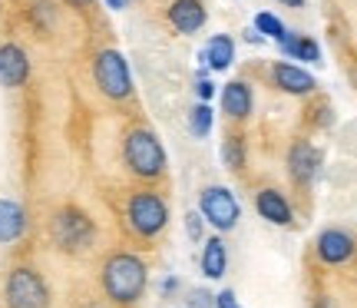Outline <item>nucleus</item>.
<instances>
[{
	"label": "nucleus",
	"instance_id": "1",
	"mask_svg": "<svg viewBox=\"0 0 357 308\" xmlns=\"http://www.w3.org/2000/svg\"><path fill=\"white\" fill-rule=\"evenodd\" d=\"M102 292L116 305H132L146 292V262L132 252H116L102 265Z\"/></svg>",
	"mask_w": 357,
	"mask_h": 308
},
{
	"label": "nucleus",
	"instance_id": "2",
	"mask_svg": "<svg viewBox=\"0 0 357 308\" xmlns=\"http://www.w3.org/2000/svg\"><path fill=\"white\" fill-rule=\"evenodd\" d=\"M123 159H126L129 173L146 182H155L166 176V149H162L159 136L146 126H136L126 133V140H123Z\"/></svg>",
	"mask_w": 357,
	"mask_h": 308
},
{
	"label": "nucleus",
	"instance_id": "3",
	"mask_svg": "<svg viewBox=\"0 0 357 308\" xmlns=\"http://www.w3.org/2000/svg\"><path fill=\"white\" fill-rule=\"evenodd\" d=\"M126 222H129V229L136 232V235H142V239L159 235L169 222L166 199L159 193H153V189H136L126 203Z\"/></svg>",
	"mask_w": 357,
	"mask_h": 308
},
{
	"label": "nucleus",
	"instance_id": "4",
	"mask_svg": "<svg viewBox=\"0 0 357 308\" xmlns=\"http://www.w3.org/2000/svg\"><path fill=\"white\" fill-rule=\"evenodd\" d=\"M53 242H56V249H63V252H70V256H79V252H86L89 245H93V235H96V229H93V219L83 212V209H77V205H66V209H60L56 216H53Z\"/></svg>",
	"mask_w": 357,
	"mask_h": 308
},
{
	"label": "nucleus",
	"instance_id": "5",
	"mask_svg": "<svg viewBox=\"0 0 357 308\" xmlns=\"http://www.w3.org/2000/svg\"><path fill=\"white\" fill-rule=\"evenodd\" d=\"M93 80L100 87L102 96L109 100H129L132 96V77H129V64L119 50H100L93 57Z\"/></svg>",
	"mask_w": 357,
	"mask_h": 308
},
{
	"label": "nucleus",
	"instance_id": "6",
	"mask_svg": "<svg viewBox=\"0 0 357 308\" xmlns=\"http://www.w3.org/2000/svg\"><path fill=\"white\" fill-rule=\"evenodd\" d=\"M3 298L10 308H50V288L43 282V275L30 265H17L7 275Z\"/></svg>",
	"mask_w": 357,
	"mask_h": 308
},
{
	"label": "nucleus",
	"instance_id": "7",
	"mask_svg": "<svg viewBox=\"0 0 357 308\" xmlns=\"http://www.w3.org/2000/svg\"><path fill=\"white\" fill-rule=\"evenodd\" d=\"M199 212H202L205 222L215 226L218 232L235 229V222L242 216L235 193L225 189V186H208V189H202V196H199Z\"/></svg>",
	"mask_w": 357,
	"mask_h": 308
},
{
	"label": "nucleus",
	"instance_id": "8",
	"mask_svg": "<svg viewBox=\"0 0 357 308\" xmlns=\"http://www.w3.org/2000/svg\"><path fill=\"white\" fill-rule=\"evenodd\" d=\"M30 80V57H26L24 47L17 43H3L0 47V87L7 90H17Z\"/></svg>",
	"mask_w": 357,
	"mask_h": 308
},
{
	"label": "nucleus",
	"instance_id": "9",
	"mask_svg": "<svg viewBox=\"0 0 357 308\" xmlns=\"http://www.w3.org/2000/svg\"><path fill=\"white\" fill-rule=\"evenodd\" d=\"M169 24L176 27V34H195V30H202L205 20H208V10H205L202 0H172L169 3Z\"/></svg>",
	"mask_w": 357,
	"mask_h": 308
},
{
	"label": "nucleus",
	"instance_id": "10",
	"mask_svg": "<svg viewBox=\"0 0 357 308\" xmlns=\"http://www.w3.org/2000/svg\"><path fill=\"white\" fill-rule=\"evenodd\" d=\"M318 166H321V153L311 146V142H294L291 153H288V173H291V179L298 186H307V182H314L318 176Z\"/></svg>",
	"mask_w": 357,
	"mask_h": 308
},
{
	"label": "nucleus",
	"instance_id": "11",
	"mask_svg": "<svg viewBox=\"0 0 357 308\" xmlns=\"http://www.w3.org/2000/svg\"><path fill=\"white\" fill-rule=\"evenodd\" d=\"M271 80H275V87L284 93H291V96H307V93H314V87H318V80L311 77L307 70H301V66L294 64H275L271 66Z\"/></svg>",
	"mask_w": 357,
	"mask_h": 308
},
{
	"label": "nucleus",
	"instance_id": "12",
	"mask_svg": "<svg viewBox=\"0 0 357 308\" xmlns=\"http://www.w3.org/2000/svg\"><path fill=\"white\" fill-rule=\"evenodd\" d=\"M354 239L347 235L344 229H324L318 235V256L321 262H328V265H341L347 258L354 256Z\"/></svg>",
	"mask_w": 357,
	"mask_h": 308
},
{
	"label": "nucleus",
	"instance_id": "13",
	"mask_svg": "<svg viewBox=\"0 0 357 308\" xmlns=\"http://www.w3.org/2000/svg\"><path fill=\"white\" fill-rule=\"evenodd\" d=\"M218 100H222V113L229 116V119H245V116L252 113V103H255V96H252V87H248V83H242V80H231V83H225V87H222Z\"/></svg>",
	"mask_w": 357,
	"mask_h": 308
},
{
	"label": "nucleus",
	"instance_id": "14",
	"mask_svg": "<svg viewBox=\"0 0 357 308\" xmlns=\"http://www.w3.org/2000/svg\"><path fill=\"white\" fill-rule=\"evenodd\" d=\"M255 209L258 216L268 219L271 226H291V205L278 189H261L255 196Z\"/></svg>",
	"mask_w": 357,
	"mask_h": 308
},
{
	"label": "nucleus",
	"instance_id": "15",
	"mask_svg": "<svg viewBox=\"0 0 357 308\" xmlns=\"http://www.w3.org/2000/svg\"><path fill=\"white\" fill-rule=\"evenodd\" d=\"M199 60H202L208 70H229L235 64V40L229 34H215V37L205 43V50L199 53Z\"/></svg>",
	"mask_w": 357,
	"mask_h": 308
},
{
	"label": "nucleus",
	"instance_id": "16",
	"mask_svg": "<svg viewBox=\"0 0 357 308\" xmlns=\"http://www.w3.org/2000/svg\"><path fill=\"white\" fill-rule=\"evenodd\" d=\"M26 229V212L13 199H0V245L17 242Z\"/></svg>",
	"mask_w": 357,
	"mask_h": 308
},
{
	"label": "nucleus",
	"instance_id": "17",
	"mask_svg": "<svg viewBox=\"0 0 357 308\" xmlns=\"http://www.w3.org/2000/svg\"><path fill=\"white\" fill-rule=\"evenodd\" d=\"M281 47V53L284 57H291V60H307V64H321V47H318V40H311L305 37V34H284L281 40H275Z\"/></svg>",
	"mask_w": 357,
	"mask_h": 308
},
{
	"label": "nucleus",
	"instance_id": "18",
	"mask_svg": "<svg viewBox=\"0 0 357 308\" xmlns=\"http://www.w3.org/2000/svg\"><path fill=\"white\" fill-rule=\"evenodd\" d=\"M225 269H229V252H225V242L215 235L202 245V272L208 279H222Z\"/></svg>",
	"mask_w": 357,
	"mask_h": 308
},
{
	"label": "nucleus",
	"instance_id": "19",
	"mask_svg": "<svg viewBox=\"0 0 357 308\" xmlns=\"http://www.w3.org/2000/svg\"><path fill=\"white\" fill-rule=\"evenodd\" d=\"M212 123H215V113H212V106L199 100L195 106H192V113H189V129H192V136H199V140H202V136H208V133H212Z\"/></svg>",
	"mask_w": 357,
	"mask_h": 308
},
{
	"label": "nucleus",
	"instance_id": "20",
	"mask_svg": "<svg viewBox=\"0 0 357 308\" xmlns=\"http://www.w3.org/2000/svg\"><path fill=\"white\" fill-rule=\"evenodd\" d=\"M222 159L229 169H245V136L242 133H229L222 142Z\"/></svg>",
	"mask_w": 357,
	"mask_h": 308
},
{
	"label": "nucleus",
	"instance_id": "21",
	"mask_svg": "<svg viewBox=\"0 0 357 308\" xmlns=\"http://www.w3.org/2000/svg\"><path fill=\"white\" fill-rule=\"evenodd\" d=\"M255 30H258V34H261L265 40H281L284 34H288V27L281 24L275 13H268V10L255 13Z\"/></svg>",
	"mask_w": 357,
	"mask_h": 308
},
{
	"label": "nucleus",
	"instance_id": "22",
	"mask_svg": "<svg viewBox=\"0 0 357 308\" xmlns=\"http://www.w3.org/2000/svg\"><path fill=\"white\" fill-rule=\"evenodd\" d=\"M195 96H199L202 103H208L212 96H215V83L205 77V70H199V77H195Z\"/></svg>",
	"mask_w": 357,
	"mask_h": 308
},
{
	"label": "nucleus",
	"instance_id": "23",
	"mask_svg": "<svg viewBox=\"0 0 357 308\" xmlns=\"http://www.w3.org/2000/svg\"><path fill=\"white\" fill-rule=\"evenodd\" d=\"M185 232L192 242H202V212H189L185 216Z\"/></svg>",
	"mask_w": 357,
	"mask_h": 308
},
{
	"label": "nucleus",
	"instance_id": "24",
	"mask_svg": "<svg viewBox=\"0 0 357 308\" xmlns=\"http://www.w3.org/2000/svg\"><path fill=\"white\" fill-rule=\"evenodd\" d=\"M189 308H215V298L208 295V292H192Z\"/></svg>",
	"mask_w": 357,
	"mask_h": 308
},
{
	"label": "nucleus",
	"instance_id": "25",
	"mask_svg": "<svg viewBox=\"0 0 357 308\" xmlns=\"http://www.w3.org/2000/svg\"><path fill=\"white\" fill-rule=\"evenodd\" d=\"M215 308H238L235 292H222V295H215Z\"/></svg>",
	"mask_w": 357,
	"mask_h": 308
},
{
	"label": "nucleus",
	"instance_id": "26",
	"mask_svg": "<svg viewBox=\"0 0 357 308\" xmlns=\"http://www.w3.org/2000/svg\"><path fill=\"white\" fill-rule=\"evenodd\" d=\"M245 40H248V43H265V37H261V34H258L255 27H252V30H248V34H245Z\"/></svg>",
	"mask_w": 357,
	"mask_h": 308
},
{
	"label": "nucleus",
	"instance_id": "27",
	"mask_svg": "<svg viewBox=\"0 0 357 308\" xmlns=\"http://www.w3.org/2000/svg\"><path fill=\"white\" fill-rule=\"evenodd\" d=\"M106 7H109V10H126L129 0H106Z\"/></svg>",
	"mask_w": 357,
	"mask_h": 308
},
{
	"label": "nucleus",
	"instance_id": "28",
	"mask_svg": "<svg viewBox=\"0 0 357 308\" xmlns=\"http://www.w3.org/2000/svg\"><path fill=\"white\" fill-rule=\"evenodd\" d=\"M281 7H294V10H298V7H305V0H278Z\"/></svg>",
	"mask_w": 357,
	"mask_h": 308
},
{
	"label": "nucleus",
	"instance_id": "29",
	"mask_svg": "<svg viewBox=\"0 0 357 308\" xmlns=\"http://www.w3.org/2000/svg\"><path fill=\"white\" fill-rule=\"evenodd\" d=\"M314 308H331V302H328V298H318V302H314Z\"/></svg>",
	"mask_w": 357,
	"mask_h": 308
},
{
	"label": "nucleus",
	"instance_id": "30",
	"mask_svg": "<svg viewBox=\"0 0 357 308\" xmlns=\"http://www.w3.org/2000/svg\"><path fill=\"white\" fill-rule=\"evenodd\" d=\"M73 7H89V0H70Z\"/></svg>",
	"mask_w": 357,
	"mask_h": 308
},
{
	"label": "nucleus",
	"instance_id": "31",
	"mask_svg": "<svg viewBox=\"0 0 357 308\" xmlns=\"http://www.w3.org/2000/svg\"><path fill=\"white\" fill-rule=\"evenodd\" d=\"M351 83H354V87H357V64L351 66Z\"/></svg>",
	"mask_w": 357,
	"mask_h": 308
}]
</instances>
